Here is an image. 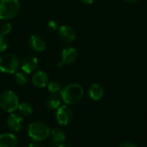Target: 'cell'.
Instances as JSON below:
<instances>
[{"label":"cell","instance_id":"6da1fadb","mask_svg":"<svg viewBox=\"0 0 147 147\" xmlns=\"http://www.w3.org/2000/svg\"><path fill=\"white\" fill-rule=\"evenodd\" d=\"M84 90L79 84H70L65 86L60 91L62 101L68 106L78 103L84 97Z\"/></svg>","mask_w":147,"mask_h":147},{"label":"cell","instance_id":"7a4b0ae2","mask_svg":"<svg viewBox=\"0 0 147 147\" xmlns=\"http://www.w3.org/2000/svg\"><path fill=\"white\" fill-rule=\"evenodd\" d=\"M51 130L49 127L40 121H33L29 124L28 127V136L34 141L41 142L48 139L50 136Z\"/></svg>","mask_w":147,"mask_h":147},{"label":"cell","instance_id":"3957f363","mask_svg":"<svg viewBox=\"0 0 147 147\" xmlns=\"http://www.w3.org/2000/svg\"><path fill=\"white\" fill-rule=\"evenodd\" d=\"M21 9L18 0H0V19L9 21L17 16Z\"/></svg>","mask_w":147,"mask_h":147},{"label":"cell","instance_id":"277c9868","mask_svg":"<svg viewBox=\"0 0 147 147\" xmlns=\"http://www.w3.org/2000/svg\"><path fill=\"white\" fill-rule=\"evenodd\" d=\"M19 98L12 90H5L0 95V108L7 113L15 112L19 106Z\"/></svg>","mask_w":147,"mask_h":147},{"label":"cell","instance_id":"5b68a950","mask_svg":"<svg viewBox=\"0 0 147 147\" xmlns=\"http://www.w3.org/2000/svg\"><path fill=\"white\" fill-rule=\"evenodd\" d=\"M20 67L18 58L12 53H3L0 56V71L7 74H15Z\"/></svg>","mask_w":147,"mask_h":147},{"label":"cell","instance_id":"8992f818","mask_svg":"<svg viewBox=\"0 0 147 147\" xmlns=\"http://www.w3.org/2000/svg\"><path fill=\"white\" fill-rule=\"evenodd\" d=\"M73 110L68 105L60 106L56 112V120L60 126H67L73 120Z\"/></svg>","mask_w":147,"mask_h":147},{"label":"cell","instance_id":"52a82bcc","mask_svg":"<svg viewBox=\"0 0 147 147\" xmlns=\"http://www.w3.org/2000/svg\"><path fill=\"white\" fill-rule=\"evenodd\" d=\"M58 36L60 40L65 43H71L75 40L77 33L72 27L69 25H63L58 28Z\"/></svg>","mask_w":147,"mask_h":147},{"label":"cell","instance_id":"ba28073f","mask_svg":"<svg viewBox=\"0 0 147 147\" xmlns=\"http://www.w3.org/2000/svg\"><path fill=\"white\" fill-rule=\"evenodd\" d=\"M24 125L23 116L17 113H10V115L7 118V126L9 129L14 133L19 132L22 130Z\"/></svg>","mask_w":147,"mask_h":147},{"label":"cell","instance_id":"9c48e42d","mask_svg":"<svg viewBox=\"0 0 147 147\" xmlns=\"http://www.w3.org/2000/svg\"><path fill=\"white\" fill-rule=\"evenodd\" d=\"M61 56L62 60L59 64V66L63 65H71L78 59V51L76 50V48L72 47H67L64 48V50L62 51Z\"/></svg>","mask_w":147,"mask_h":147},{"label":"cell","instance_id":"30bf717a","mask_svg":"<svg viewBox=\"0 0 147 147\" xmlns=\"http://www.w3.org/2000/svg\"><path fill=\"white\" fill-rule=\"evenodd\" d=\"M38 65H39V61L36 57L27 56L22 61L21 69L26 74H31L36 71Z\"/></svg>","mask_w":147,"mask_h":147},{"label":"cell","instance_id":"8fae6325","mask_svg":"<svg viewBox=\"0 0 147 147\" xmlns=\"http://www.w3.org/2000/svg\"><path fill=\"white\" fill-rule=\"evenodd\" d=\"M51 145L53 147H59L64 144L66 140V133L60 127H55L51 130Z\"/></svg>","mask_w":147,"mask_h":147},{"label":"cell","instance_id":"7c38bea8","mask_svg":"<svg viewBox=\"0 0 147 147\" xmlns=\"http://www.w3.org/2000/svg\"><path fill=\"white\" fill-rule=\"evenodd\" d=\"M49 83L48 74L44 71H37L32 77V84L38 89H42L47 86Z\"/></svg>","mask_w":147,"mask_h":147},{"label":"cell","instance_id":"4fadbf2b","mask_svg":"<svg viewBox=\"0 0 147 147\" xmlns=\"http://www.w3.org/2000/svg\"><path fill=\"white\" fill-rule=\"evenodd\" d=\"M29 48L34 53H41L46 49V41L40 35H31L28 40Z\"/></svg>","mask_w":147,"mask_h":147},{"label":"cell","instance_id":"5bb4252c","mask_svg":"<svg viewBox=\"0 0 147 147\" xmlns=\"http://www.w3.org/2000/svg\"><path fill=\"white\" fill-rule=\"evenodd\" d=\"M18 140L14 134L4 133L0 134V147H17Z\"/></svg>","mask_w":147,"mask_h":147},{"label":"cell","instance_id":"9a60e30c","mask_svg":"<svg viewBox=\"0 0 147 147\" xmlns=\"http://www.w3.org/2000/svg\"><path fill=\"white\" fill-rule=\"evenodd\" d=\"M88 94L89 96L90 97L91 100L93 101H99L102 98L103 94H104V89L103 87L99 84H92L89 90H88Z\"/></svg>","mask_w":147,"mask_h":147},{"label":"cell","instance_id":"2e32d148","mask_svg":"<svg viewBox=\"0 0 147 147\" xmlns=\"http://www.w3.org/2000/svg\"><path fill=\"white\" fill-rule=\"evenodd\" d=\"M60 99L57 96V95H51L45 102L47 109L50 110H57L60 107Z\"/></svg>","mask_w":147,"mask_h":147},{"label":"cell","instance_id":"e0dca14e","mask_svg":"<svg viewBox=\"0 0 147 147\" xmlns=\"http://www.w3.org/2000/svg\"><path fill=\"white\" fill-rule=\"evenodd\" d=\"M17 109L19 111V114L22 116H28V115H32L34 112L33 105L28 102H22L19 103Z\"/></svg>","mask_w":147,"mask_h":147},{"label":"cell","instance_id":"ac0fdd59","mask_svg":"<svg viewBox=\"0 0 147 147\" xmlns=\"http://www.w3.org/2000/svg\"><path fill=\"white\" fill-rule=\"evenodd\" d=\"M47 90L51 95H57L58 93H60L62 87L61 84L57 81H51L47 84Z\"/></svg>","mask_w":147,"mask_h":147},{"label":"cell","instance_id":"d6986e66","mask_svg":"<svg viewBox=\"0 0 147 147\" xmlns=\"http://www.w3.org/2000/svg\"><path fill=\"white\" fill-rule=\"evenodd\" d=\"M28 77L25 72L22 71H16L15 73V82L18 85H25L28 83Z\"/></svg>","mask_w":147,"mask_h":147},{"label":"cell","instance_id":"ffe728a7","mask_svg":"<svg viewBox=\"0 0 147 147\" xmlns=\"http://www.w3.org/2000/svg\"><path fill=\"white\" fill-rule=\"evenodd\" d=\"M11 29H12V26L9 22H4L2 26H1V28H0V34H3V35H7L9 34L10 32H11Z\"/></svg>","mask_w":147,"mask_h":147},{"label":"cell","instance_id":"44dd1931","mask_svg":"<svg viewBox=\"0 0 147 147\" xmlns=\"http://www.w3.org/2000/svg\"><path fill=\"white\" fill-rule=\"evenodd\" d=\"M8 48V40L5 35L0 34V53H3Z\"/></svg>","mask_w":147,"mask_h":147},{"label":"cell","instance_id":"7402d4cb","mask_svg":"<svg viewBox=\"0 0 147 147\" xmlns=\"http://www.w3.org/2000/svg\"><path fill=\"white\" fill-rule=\"evenodd\" d=\"M47 28H48L49 29H51V30H57V29L59 28L58 23H57L55 21H53V20L49 21V22L47 23Z\"/></svg>","mask_w":147,"mask_h":147},{"label":"cell","instance_id":"603a6c76","mask_svg":"<svg viewBox=\"0 0 147 147\" xmlns=\"http://www.w3.org/2000/svg\"><path fill=\"white\" fill-rule=\"evenodd\" d=\"M119 147H138L132 141H123Z\"/></svg>","mask_w":147,"mask_h":147},{"label":"cell","instance_id":"cb8c5ba5","mask_svg":"<svg viewBox=\"0 0 147 147\" xmlns=\"http://www.w3.org/2000/svg\"><path fill=\"white\" fill-rule=\"evenodd\" d=\"M28 147H46V146H44L41 142H37V141H34L31 144H29V146Z\"/></svg>","mask_w":147,"mask_h":147},{"label":"cell","instance_id":"d4e9b609","mask_svg":"<svg viewBox=\"0 0 147 147\" xmlns=\"http://www.w3.org/2000/svg\"><path fill=\"white\" fill-rule=\"evenodd\" d=\"M83 4H85V5H90L92 3H94L96 0H79Z\"/></svg>","mask_w":147,"mask_h":147},{"label":"cell","instance_id":"484cf974","mask_svg":"<svg viewBox=\"0 0 147 147\" xmlns=\"http://www.w3.org/2000/svg\"><path fill=\"white\" fill-rule=\"evenodd\" d=\"M126 3H137L139 0H124Z\"/></svg>","mask_w":147,"mask_h":147},{"label":"cell","instance_id":"4316f807","mask_svg":"<svg viewBox=\"0 0 147 147\" xmlns=\"http://www.w3.org/2000/svg\"><path fill=\"white\" fill-rule=\"evenodd\" d=\"M59 147H73L72 146H71V145H69V144H62V145H60Z\"/></svg>","mask_w":147,"mask_h":147},{"label":"cell","instance_id":"83f0119b","mask_svg":"<svg viewBox=\"0 0 147 147\" xmlns=\"http://www.w3.org/2000/svg\"><path fill=\"white\" fill-rule=\"evenodd\" d=\"M0 120H1V115H0Z\"/></svg>","mask_w":147,"mask_h":147}]
</instances>
